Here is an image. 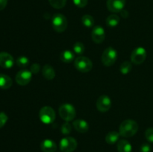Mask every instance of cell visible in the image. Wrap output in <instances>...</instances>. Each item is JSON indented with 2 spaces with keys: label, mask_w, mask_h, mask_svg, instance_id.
<instances>
[{
  "label": "cell",
  "mask_w": 153,
  "mask_h": 152,
  "mask_svg": "<svg viewBox=\"0 0 153 152\" xmlns=\"http://www.w3.org/2000/svg\"><path fill=\"white\" fill-rule=\"evenodd\" d=\"M138 131V125L132 119L123 121L120 125L119 133L121 137H131Z\"/></svg>",
  "instance_id": "6da1fadb"
},
{
  "label": "cell",
  "mask_w": 153,
  "mask_h": 152,
  "mask_svg": "<svg viewBox=\"0 0 153 152\" xmlns=\"http://www.w3.org/2000/svg\"><path fill=\"white\" fill-rule=\"evenodd\" d=\"M60 116L65 122H70L76 118V110L70 104H64L60 106L58 109Z\"/></svg>",
  "instance_id": "7a4b0ae2"
},
{
  "label": "cell",
  "mask_w": 153,
  "mask_h": 152,
  "mask_svg": "<svg viewBox=\"0 0 153 152\" xmlns=\"http://www.w3.org/2000/svg\"><path fill=\"white\" fill-rule=\"evenodd\" d=\"M52 28L56 32L62 33L67 29V19L64 15L61 13H55L52 19Z\"/></svg>",
  "instance_id": "3957f363"
},
{
  "label": "cell",
  "mask_w": 153,
  "mask_h": 152,
  "mask_svg": "<svg viewBox=\"0 0 153 152\" xmlns=\"http://www.w3.org/2000/svg\"><path fill=\"white\" fill-rule=\"evenodd\" d=\"M117 57V52L113 47H108L105 49L102 55V63L105 66H111L115 63Z\"/></svg>",
  "instance_id": "277c9868"
},
{
  "label": "cell",
  "mask_w": 153,
  "mask_h": 152,
  "mask_svg": "<svg viewBox=\"0 0 153 152\" xmlns=\"http://www.w3.org/2000/svg\"><path fill=\"white\" fill-rule=\"evenodd\" d=\"M55 112L49 106L42 107L39 113V118L40 121L45 125H50L55 119Z\"/></svg>",
  "instance_id": "5b68a950"
},
{
  "label": "cell",
  "mask_w": 153,
  "mask_h": 152,
  "mask_svg": "<svg viewBox=\"0 0 153 152\" xmlns=\"http://www.w3.org/2000/svg\"><path fill=\"white\" fill-rule=\"evenodd\" d=\"M74 66L78 71L81 72H88L92 69L93 63L87 57L80 56L75 59Z\"/></svg>",
  "instance_id": "8992f818"
},
{
  "label": "cell",
  "mask_w": 153,
  "mask_h": 152,
  "mask_svg": "<svg viewBox=\"0 0 153 152\" xmlns=\"http://www.w3.org/2000/svg\"><path fill=\"white\" fill-rule=\"evenodd\" d=\"M78 145L77 141L73 137H67L60 141L59 147L62 152H73Z\"/></svg>",
  "instance_id": "52a82bcc"
},
{
  "label": "cell",
  "mask_w": 153,
  "mask_h": 152,
  "mask_svg": "<svg viewBox=\"0 0 153 152\" xmlns=\"http://www.w3.org/2000/svg\"><path fill=\"white\" fill-rule=\"evenodd\" d=\"M146 58V51L143 47H137L131 54V61L135 65L143 63Z\"/></svg>",
  "instance_id": "ba28073f"
},
{
  "label": "cell",
  "mask_w": 153,
  "mask_h": 152,
  "mask_svg": "<svg viewBox=\"0 0 153 152\" xmlns=\"http://www.w3.org/2000/svg\"><path fill=\"white\" fill-rule=\"evenodd\" d=\"M32 78V73L30 70L22 69L17 72L16 75V82L21 86L28 84Z\"/></svg>",
  "instance_id": "9c48e42d"
},
{
  "label": "cell",
  "mask_w": 153,
  "mask_h": 152,
  "mask_svg": "<svg viewBox=\"0 0 153 152\" xmlns=\"http://www.w3.org/2000/svg\"><path fill=\"white\" fill-rule=\"evenodd\" d=\"M111 100L108 95H102L99 97L97 101V108L102 113L108 111L111 107Z\"/></svg>",
  "instance_id": "30bf717a"
},
{
  "label": "cell",
  "mask_w": 153,
  "mask_h": 152,
  "mask_svg": "<svg viewBox=\"0 0 153 152\" xmlns=\"http://www.w3.org/2000/svg\"><path fill=\"white\" fill-rule=\"evenodd\" d=\"M91 37L94 43H98V44L102 43L105 38V32L104 28L100 25L94 27L91 32Z\"/></svg>",
  "instance_id": "8fae6325"
},
{
  "label": "cell",
  "mask_w": 153,
  "mask_h": 152,
  "mask_svg": "<svg viewBox=\"0 0 153 152\" xmlns=\"http://www.w3.org/2000/svg\"><path fill=\"white\" fill-rule=\"evenodd\" d=\"M126 5V0H108L107 7L113 13H119L123 10Z\"/></svg>",
  "instance_id": "7c38bea8"
},
{
  "label": "cell",
  "mask_w": 153,
  "mask_h": 152,
  "mask_svg": "<svg viewBox=\"0 0 153 152\" xmlns=\"http://www.w3.org/2000/svg\"><path fill=\"white\" fill-rule=\"evenodd\" d=\"M14 64L13 58L7 52H0V66L4 69H10Z\"/></svg>",
  "instance_id": "4fadbf2b"
},
{
  "label": "cell",
  "mask_w": 153,
  "mask_h": 152,
  "mask_svg": "<svg viewBox=\"0 0 153 152\" xmlns=\"http://www.w3.org/2000/svg\"><path fill=\"white\" fill-rule=\"evenodd\" d=\"M40 149L43 152H55L57 145L51 139H44L40 143Z\"/></svg>",
  "instance_id": "5bb4252c"
},
{
  "label": "cell",
  "mask_w": 153,
  "mask_h": 152,
  "mask_svg": "<svg viewBox=\"0 0 153 152\" xmlns=\"http://www.w3.org/2000/svg\"><path fill=\"white\" fill-rule=\"evenodd\" d=\"M73 128L79 133H86L89 130V125L85 120L83 119H77L75 120L73 123Z\"/></svg>",
  "instance_id": "9a60e30c"
},
{
  "label": "cell",
  "mask_w": 153,
  "mask_h": 152,
  "mask_svg": "<svg viewBox=\"0 0 153 152\" xmlns=\"http://www.w3.org/2000/svg\"><path fill=\"white\" fill-rule=\"evenodd\" d=\"M42 75L47 80H52L55 77V72L53 67L49 64H46L42 69Z\"/></svg>",
  "instance_id": "2e32d148"
},
{
  "label": "cell",
  "mask_w": 153,
  "mask_h": 152,
  "mask_svg": "<svg viewBox=\"0 0 153 152\" xmlns=\"http://www.w3.org/2000/svg\"><path fill=\"white\" fill-rule=\"evenodd\" d=\"M117 148L118 152H131L132 147L131 145L128 142V141L125 139H121L117 142Z\"/></svg>",
  "instance_id": "e0dca14e"
},
{
  "label": "cell",
  "mask_w": 153,
  "mask_h": 152,
  "mask_svg": "<svg viewBox=\"0 0 153 152\" xmlns=\"http://www.w3.org/2000/svg\"><path fill=\"white\" fill-rule=\"evenodd\" d=\"M12 79L8 75L0 74V89H7L12 86Z\"/></svg>",
  "instance_id": "ac0fdd59"
},
{
  "label": "cell",
  "mask_w": 153,
  "mask_h": 152,
  "mask_svg": "<svg viewBox=\"0 0 153 152\" xmlns=\"http://www.w3.org/2000/svg\"><path fill=\"white\" fill-rule=\"evenodd\" d=\"M75 55L70 50H64L60 55V60L66 63H70L74 61Z\"/></svg>",
  "instance_id": "d6986e66"
},
{
  "label": "cell",
  "mask_w": 153,
  "mask_h": 152,
  "mask_svg": "<svg viewBox=\"0 0 153 152\" xmlns=\"http://www.w3.org/2000/svg\"><path fill=\"white\" fill-rule=\"evenodd\" d=\"M120 136V134L119 132H117V131H111L106 135L105 142L109 145L115 144L119 140Z\"/></svg>",
  "instance_id": "ffe728a7"
},
{
  "label": "cell",
  "mask_w": 153,
  "mask_h": 152,
  "mask_svg": "<svg viewBox=\"0 0 153 152\" xmlns=\"http://www.w3.org/2000/svg\"><path fill=\"white\" fill-rule=\"evenodd\" d=\"M120 17L116 14H111L106 19V25L110 28H114L119 24Z\"/></svg>",
  "instance_id": "44dd1931"
},
{
  "label": "cell",
  "mask_w": 153,
  "mask_h": 152,
  "mask_svg": "<svg viewBox=\"0 0 153 152\" xmlns=\"http://www.w3.org/2000/svg\"><path fill=\"white\" fill-rule=\"evenodd\" d=\"M82 22L87 28H92L94 25L95 21H94V17L91 15L85 14L82 17Z\"/></svg>",
  "instance_id": "7402d4cb"
},
{
  "label": "cell",
  "mask_w": 153,
  "mask_h": 152,
  "mask_svg": "<svg viewBox=\"0 0 153 152\" xmlns=\"http://www.w3.org/2000/svg\"><path fill=\"white\" fill-rule=\"evenodd\" d=\"M131 68H132V65H131V62H129V61H124L120 65V70L122 74L126 75L131 72Z\"/></svg>",
  "instance_id": "603a6c76"
},
{
  "label": "cell",
  "mask_w": 153,
  "mask_h": 152,
  "mask_svg": "<svg viewBox=\"0 0 153 152\" xmlns=\"http://www.w3.org/2000/svg\"><path fill=\"white\" fill-rule=\"evenodd\" d=\"M49 2L54 8L61 9L66 5L67 0H49Z\"/></svg>",
  "instance_id": "cb8c5ba5"
},
{
  "label": "cell",
  "mask_w": 153,
  "mask_h": 152,
  "mask_svg": "<svg viewBox=\"0 0 153 152\" xmlns=\"http://www.w3.org/2000/svg\"><path fill=\"white\" fill-rule=\"evenodd\" d=\"M30 61L28 60V58L27 57L25 56H21L16 59V63L20 68H25V67L28 66V64H29Z\"/></svg>",
  "instance_id": "d4e9b609"
},
{
  "label": "cell",
  "mask_w": 153,
  "mask_h": 152,
  "mask_svg": "<svg viewBox=\"0 0 153 152\" xmlns=\"http://www.w3.org/2000/svg\"><path fill=\"white\" fill-rule=\"evenodd\" d=\"M73 51L77 55H82L85 52V45L81 42H76L73 46Z\"/></svg>",
  "instance_id": "484cf974"
},
{
  "label": "cell",
  "mask_w": 153,
  "mask_h": 152,
  "mask_svg": "<svg viewBox=\"0 0 153 152\" xmlns=\"http://www.w3.org/2000/svg\"><path fill=\"white\" fill-rule=\"evenodd\" d=\"M72 131V126L68 122H65L61 126V132L63 134H65V135H68L71 133Z\"/></svg>",
  "instance_id": "4316f807"
},
{
  "label": "cell",
  "mask_w": 153,
  "mask_h": 152,
  "mask_svg": "<svg viewBox=\"0 0 153 152\" xmlns=\"http://www.w3.org/2000/svg\"><path fill=\"white\" fill-rule=\"evenodd\" d=\"M145 137L149 142H153V128H149L145 132Z\"/></svg>",
  "instance_id": "83f0119b"
},
{
  "label": "cell",
  "mask_w": 153,
  "mask_h": 152,
  "mask_svg": "<svg viewBox=\"0 0 153 152\" xmlns=\"http://www.w3.org/2000/svg\"><path fill=\"white\" fill-rule=\"evenodd\" d=\"M7 119H8V117H7V116L5 113H3V112L0 113V128L4 126Z\"/></svg>",
  "instance_id": "f1b7e54d"
},
{
  "label": "cell",
  "mask_w": 153,
  "mask_h": 152,
  "mask_svg": "<svg viewBox=\"0 0 153 152\" xmlns=\"http://www.w3.org/2000/svg\"><path fill=\"white\" fill-rule=\"evenodd\" d=\"M73 2H74L76 6L80 7V8H82V7H85L88 4V0H73Z\"/></svg>",
  "instance_id": "f546056e"
},
{
  "label": "cell",
  "mask_w": 153,
  "mask_h": 152,
  "mask_svg": "<svg viewBox=\"0 0 153 152\" xmlns=\"http://www.w3.org/2000/svg\"><path fill=\"white\" fill-rule=\"evenodd\" d=\"M40 70V66L39 63H33L30 67V71L33 74H37Z\"/></svg>",
  "instance_id": "4dcf8cb0"
},
{
  "label": "cell",
  "mask_w": 153,
  "mask_h": 152,
  "mask_svg": "<svg viewBox=\"0 0 153 152\" xmlns=\"http://www.w3.org/2000/svg\"><path fill=\"white\" fill-rule=\"evenodd\" d=\"M140 152H150L151 151V146L147 143H144L140 146Z\"/></svg>",
  "instance_id": "1f68e13d"
},
{
  "label": "cell",
  "mask_w": 153,
  "mask_h": 152,
  "mask_svg": "<svg viewBox=\"0 0 153 152\" xmlns=\"http://www.w3.org/2000/svg\"><path fill=\"white\" fill-rule=\"evenodd\" d=\"M7 4V0H0V11L5 8Z\"/></svg>",
  "instance_id": "d6a6232c"
},
{
  "label": "cell",
  "mask_w": 153,
  "mask_h": 152,
  "mask_svg": "<svg viewBox=\"0 0 153 152\" xmlns=\"http://www.w3.org/2000/svg\"><path fill=\"white\" fill-rule=\"evenodd\" d=\"M120 13L121 16H123V18H127L128 16V12L127 11V10H121Z\"/></svg>",
  "instance_id": "836d02e7"
}]
</instances>
